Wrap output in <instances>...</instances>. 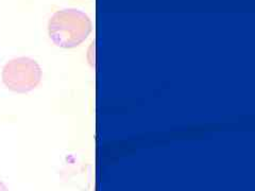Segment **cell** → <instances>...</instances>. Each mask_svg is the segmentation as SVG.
Returning <instances> with one entry per match:
<instances>
[{"instance_id": "6da1fadb", "label": "cell", "mask_w": 255, "mask_h": 191, "mask_svg": "<svg viewBox=\"0 0 255 191\" xmlns=\"http://www.w3.org/2000/svg\"><path fill=\"white\" fill-rule=\"evenodd\" d=\"M92 31V21L82 11L64 9L55 12L48 23V33L58 47L75 48L85 41Z\"/></svg>"}, {"instance_id": "7a4b0ae2", "label": "cell", "mask_w": 255, "mask_h": 191, "mask_svg": "<svg viewBox=\"0 0 255 191\" xmlns=\"http://www.w3.org/2000/svg\"><path fill=\"white\" fill-rule=\"evenodd\" d=\"M2 82L7 88L15 92H29L39 85L42 69L30 57H16L9 61L2 69Z\"/></svg>"}, {"instance_id": "3957f363", "label": "cell", "mask_w": 255, "mask_h": 191, "mask_svg": "<svg viewBox=\"0 0 255 191\" xmlns=\"http://www.w3.org/2000/svg\"><path fill=\"white\" fill-rule=\"evenodd\" d=\"M0 191H7V188H5L2 183H0Z\"/></svg>"}]
</instances>
